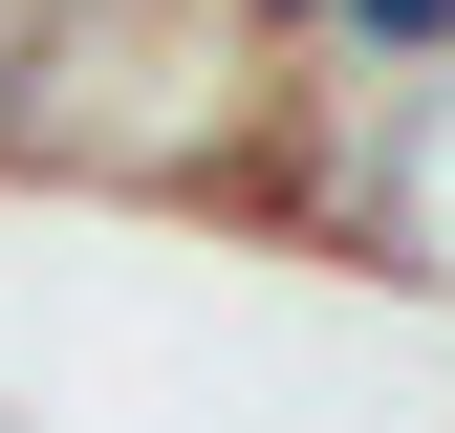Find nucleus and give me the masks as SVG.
<instances>
[{"instance_id": "f257e3e1", "label": "nucleus", "mask_w": 455, "mask_h": 433, "mask_svg": "<svg viewBox=\"0 0 455 433\" xmlns=\"http://www.w3.org/2000/svg\"><path fill=\"white\" fill-rule=\"evenodd\" d=\"M260 108H282V43H239L217 0H22L0 22V174H44V195L239 216Z\"/></svg>"}, {"instance_id": "f03ea898", "label": "nucleus", "mask_w": 455, "mask_h": 433, "mask_svg": "<svg viewBox=\"0 0 455 433\" xmlns=\"http://www.w3.org/2000/svg\"><path fill=\"white\" fill-rule=\"evenodd\" d=\"M282 66H369V87H434V66H455V0H325V22L282 43Z\"/></svg>"}]
</instances>
